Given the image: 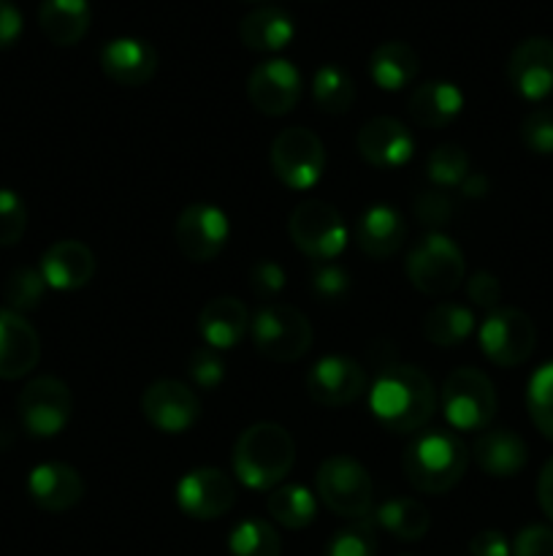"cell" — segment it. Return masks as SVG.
<instances>
[{
	"mask_svg": "<svg viewBox=\"0 0 553 556\" xmlns=\"http://www.w3.org/2000/svg\"><path fill=\"white\" fill-rule=\"evenodd\" d=\"M369 410L388 432L417 434L437 410V391L421 367L396 362L377 372L369 389Z\"/></svg>",
	"mask_w": 553,
	"mask_h": 556,
	"instance_id": "obj_1",
	"label": "cell"
},
{
	"mask_svg": "<svg viewBox=\"0 0 553 556\" xmlns=\"http://www.w3.org/2000/svg\"><path fill=\"white\" fill-rule=\"evenodd\" d=\"M293 465L296 443L280 424H253L233 443V476L247 489L271 492L291 476Z\"/></svg>",
	"mask_w": 553,
	"mask_h": 556,
	"instance_id": "obj_2",
	"label": "cell"
},
{
	"mask_svg": "<svg viewBox=\"0 0 553 556\" xmlns=\"http://www.w3.org/2000/svg\"><path fill=\"white\" fill-rule=\"evenodd\" d=\"M470 448L448 429H428L410 440L401 467L410 486L421 494H445L455 489L470 467Z\"/></svg>",
	"mask_w": 553,
	"mask_h": 556,
	"instance_id": "obj_3",
	"label": "cell"
},
{
	"mask_svg": "<svg viewBox=\"0 0 553 556\" xmlns=\"http://www.w3.org/2000/svg\"><path fill=\"white\" fill-rule=\"evenodd\" d=\"M255 351L276 364H293L304 358L312 348L314 331L307 315L293 304L266 302L249 324Z\"/></svg>",
	"mask_w": 553,
	"mask_h": 556,
	"instance_id": "obj_4",
	"label": "cell"
},
{
	"mask_svg": "<svg viewBox=\"0 0 553 556\" xmlns=\"http://www.w3.org/2000/svg\"><path fill=\"white\" fill-rule=\"evenodd\" d=\"M404 271L415 291L439 299L461 286L466 275V261L453 239L432 231L412 244V250L407 253Z\"/></svg>",
	"mask_w": 553,
	"mask_h": 556,
	"instance_id": "obj_5",
	"label": "cell"
},
{
	"mask_svg": "<svg viewBox=\"0 0 553 556\" xmlns=\"http://www.w3.org/2000/svg\"><path fill=\"white\" fill-rule=\"evenodd\" d=\"M318 497L331 514L342 519H366L374 505V483L366 467L352 456H329L318 467Z\"/></svg>",
	"mask_w": 553,
	"mask_h": 556,
	"instance_id": "obj_6",
	"label": "cell"
},
{
	"mask_svg": "<svg viewBox=\"0 0 553 556\" xmlns=\"http://www.w3.org/2000/svg\"><path fill=\"white\" fill-rule=\"evenodd\" d=\"M442 413L455 432H483L497 416V389L486 372L475 367H461L450 372L442 383Z\"/></svg>",
	"mask_w": 553,
	"mask_h": 556,
	"instance_id": "obj_7",
	"label": "cell"
},
{
	"mask_svg": "<svg viewBox=\"0 0 553 556\" xmlns=\"http://www.w3.org/2000/svg\"><path fill=\"white\" fill-rule=\"evenodd\" d=\"M271 172L285 188L309 190L320 182L325 172V147L318 134L293 125L271 141Z\"/></svg>",
	"mask_w": 553,
	"mask_h": 556,
	"instance_id": "obj_8",
	"label": "cell"
},
{
	"mask_svg": "<svg viewBox=\"0 0 553 556\" xmlns=\"http://www.w3.org/2000/svg\"><path fill=\"white\" fill-rule=\"evenodd\" d=\"M287 233L293 244L301 250L307 258L325 261L336 258L347 248V226L336 206L325 204L320 199H307L291 212L287 220Z\"/></svg>",
	"mask_w": 553,
	"mask_h": 556,
	"instance_id": "obj_9",
	"label": "cell"
},
{
	"mask_svg": "<svg viewBox=\"0 0 553 556\" xmlns=\"http://www.w3.org/2000/svg\"><path fill=\"white\" fill-rule=\"evenodd\" d=\"M537 329L524 309L499 307L480 326V348L488 362L499 367H518L535 353Z\"/></svg>",
	"mask_w": 553,
	"mask_h": 556,
	"instance_id": "obj_10",
	"label": "cell"
},
{
	"mask_svg": "<svg viewBox=\"0 0 553 556\" xmlns=\"http://www.w3.org/2000/svg\"><path fill=\"white\" fill-rule=\"evenodd\" d=\"M20 407L22 427L33 434V438H54L65 429L70 421V410H74V396H70L68 386L57 378H36L20 391Z\"/></svg>",
	"mask_w": 553,
	"mask_h": 556,
	"instance_id": "obj_11",
	"label": "cell"
},
{
	"mask_svg": "<svg viewBox=\"0 0 553 556\" xmlns=\"http://www.w3.org/2000/svg\"><path fill=\"white\" fill-rule=\"evenodd\" d=\"M231 223L220 206L211 204H190L179 212L173 223V239H177L179 253L195 264L215 261L226 250Z\"/></svg>",
	"mask_w": 553,
	"mask_h": 556,
	"instance_id": "obj_12",
	"label": "cell"
},
{
	"mask_svg": "<svg viewBox=\"0 0 553 556\" xmlns=\"http://www.w3.org/2000/svg\"><path fill=\"white\" fill-rule=\"evenodd\" d=\"M247 98L266 117L291 114L301 98V74L291 60H263L249 71Z\"/></svg>",
	"mask_w": 553,
	"mask_h": 556,
	"instance_id": "obj_13",
	"label": "cell"
},
{
	"mask_svg": "<svg viewBox=\"0 0 553 556\" xmlns=\"http://www.w3.org/2000/svg\"><path fill=\"white\" fill-rule=\"evenodd\" d=\"M177 505L195 521L222 519L236 505V486L217 467H198L179 481Z\"/></svg>",
	"mask_w": 553,
	"mask_h": 556,
	"instance_id": "obj_14",
	"label": "cell"
},
{
	"mask_svg": "<svg viewBox=\"0 0 553 556\" xmlns=\"http://www.w3.org/2000/svg\"><path fill=\"white\" fill-rule=\"evenodd\" d=\"M307 394L323 407H347L366 391V369L350 356H323L309 367Z\"/></svg>",
	"mask_w": 553,
	"mask_h": 556,
	"instance_id": "obj_15",
	"label": "cell"
},
{
	"mask_svg": "<svg viewBox=\"0 0 553 556\" xmlns=\"http://www.w3.org/2000/svg\"><path fill=\"white\" fill-rule=\"evenodd\" d=\"M141 413L157 432L182 434L198 421L201 402L182 380H155L141 394Z\"/></svg>",
	"mask_w": 553,
	"mask_h": 556,
	"instance_id": "obj_16",
	"label": "cell"
},
{
	"mask_svg": "<svg viewBox=\"0 0 553 556\" xmlns=\"http://www.w3.org/2000/svg\"><path fill=\"white\" fill-rule=\"evenodd\" d=\"M507 79L526 101H542L548 92H553L551 38L535 36L520 41L507 60Z\"/></svg>",
	"mask_w": 553,
	"mask_h": 556,
	"instance_id": "obj_17",
	"label": "cell"
},
{
	"mask_svg": "<svg viewBox=\"0 0 553 556\" xmlns=\"http://www.w3.org/2000/svg\"><path fill=\"white\" fill-rule=\"evenodd\" d=\"M358 152L374 168H401L415 152V139L396 117H374L358 130Z\"/></svg>",
	"mask_w": 553,
	"mask_h": 556,
	"instance_id": "obj_18",
	"label": "cell"
},
{
	"mask_svg": "<svg viewBox=\"0 0 553 556\" xmlns=\"http://www.w3.org/2000/svg\"><path fill=\"white\" fill-rule=\"evenodd\" d=\"M41 337L14 309H0V380H20L36 369Z\"/></svg>",
	"mask_w": 553,
	"mask_h": 556,
	"instance_id": "obj_19",
	"label": "cell"
},
{
	"mask_svg": "<svg viewBox=\"0 0 553 556\" xmlns=\"http://www.w3.org/2000/svg\"><path fill=\"white\" fill-rule=\"evenodd\" d=\"M27 492L33 503L49 514H63V510L76 508L85 497V481L79 470L65 462H47L38 465L27 478Z\"/></svg>",
	"mask_w": 553,
	"mask_h": 556,
	"instance_id": "obj_20",
	"label": "cell"
},
{
	"mask_svg": "<svg viewBox=\"0 0 553 556\" xmlns=\"http://www.w3.org/2000/svg\"><path fill=\"white\" fill-rule=\"evenodd\" d=\"M41 275L54 291H79L95 277V255L79 239H60L43 253Z\"/></svg>",
	"mask_w": 553,
	"mask_h": 556,
	"instance_id": "obj_21",
	"label": "cell"
},
{
	"mask_svg": "<svg viewBox=\"0 0 553 556\" xmlns=\"http://www.w3.org/2000/svg\"><path fill=\"white\" fill-rule=\"evenodd\" d=\"M356 242L369 258H394L407 242V220L396 206L374 204L358 217Z\"/></svg>",
	"mask_w": 553,
	"mask_h": 556,
	"instance_id": "obj_22",
	"label": "cell"
},
{
	"mask_svg": "<svg viewBox=\"0 0 553 556\" xmlns=\"http://www.w3.org/2000/svg\"><path fill=\"white\" fill-rule=\"evenodd\" d=\"M253 315L247 304L236 296H217L198 313V331L204 345L215 351H231L247 337Z\"/></svg>",
	"mask_w": 553,
	"mask_h": 556,
	"instance_id": "obj_23",
	"label": "cell"
},
{
	"mask_svg": "<svg viewBox=\"0 0 553 556\" xmlns=\"http://www.w3.org/2000/svg\"><path fill=\"white\" fill-rule=\"evenodd\" d=\"M101 68L117 85L141 87L157 74V52L141 38H112L101 49Z\"/></svg>",
	"mask_w": 553,
	"mask_h": 556,
	"instance_id": "obj_24",
	"label": "cell"
},
{
	"mask_svg": "<svg viewBox=\"0 0 553 556\" xmlns=\"http://www.w3.org/2000/svg\"><path fill=\"white\" fill-rule=\"evenodd\" d=\"M470 456L486 476L515 478L529 462V448L510 429H483L472 443Z\"/></svg>",
	"mask_w": 553,
	"mask_h": 556,
	"instance_id": "obj_25",
	"label": "cell"
},
{
	"mask_svg": "<svg viewBox=\"0 0 553 556\" xmlns=\"http://www.w3.org/2000/svg\"><path fill=\"white\" fill-rule=\"evenodd\" d=\"M461 109H464V96H461V90L453 81L442 79H434L415 87L410 101H407V112H410L412 123L432 130H442L448 128L450 123H455Z\"/></svg>",
	"mask_w": 553,
	"mask_h": 556,
	"instance_id": "obj_26",
	"label": "cell"
},
{
	"mask_svg": "<svg viewBox=\"0 0 553 556\" xmlns=\"http://www.w3.org/2000/svg\"><path fill=\"white\" fill-rule=\"evenodd\" d=\"M293 33H296V25H293L291 14L274 9V5L249 11L239 22V38L253 52H280L293 41Z\"/></svg>",
	"mask_w": 553,
	"mask_h": 556,
	"instance_id": "obj_27",
	"label": "cell"
},
{
	"mask_svg": "<svg viewBox=\"0 0 553 556\" xmlns=\"http://www.w3.org/2000/svg\"><path fill=\"white\" fill-rule=\"evenodd\" d=\"M38 25L52 43L74 47L90 30V3L87 0H43L38 9Z\"/></svg>",
	"mask_w": 553,
	"mask_h": 556,
	"instance_id": "obj_28",
	"label": "cell"
},
{
	"mask_svg": "<svg viewBox=\"0 0 553 556\" xmlns=\"http://www.w3.org/2000/svg\"><path fill=\"white\" fill-rule=\"evenodd\" d=\"M421 71L415 49L404 41H385L369 58V74L380 90L399 92L410 85Z\"/></svg>",
	"mask_w": 553,
	"mask_h": 556,
	"instance_id": "obj_29",
	"label": "cell"
},
{
	"mask_svg": "<svg viewBox=\"0 0 553 556\" xmlns=\"http://www.w3.org/2000/svg\"><path fill=\"white\" fill-rule=\"evenodd\" d=\"M374 525L401 543H417L432 530V514L412 497H394L374 510Z\"/></svg>",
	"mask_w": 553,
	"mask_h": 556,
	"instance_id": "obj_30",
	"label": "cell"
},
{
	"mask_svg": "<svg viewBox=\"0 0 553 556\" xmlns=\"http://www.w3.org/2000/svg\"><path fill=\"white\" fill-rule=\"evenodd\" d=\"M475 331V313L464 304L439 302L423 318V334L437 348H459Z\"/></svg>",
	"mask_w": 553,
	"mask_h": 556,
	"instance_id": "obj_31",
	"label": "cell"
},
{
	"mask_svg": "<svg viewBox=\"0 0 553 556\" xmlns=\"http://www.w3.org/2000/svg\"><path fill=\"white\" fill-rule=\"evenodd\" d=\"M266 510L285 530H304L318 516V497L301 483H280L266 497Z\"/></svg>",
	"mask_w": 553,
	"mask_h": 556,
	"instance_id": "obj_32",
	"label": "cell"
},
{
	"mask_svg": "<svg viewBox=\"0 0 553 556\" xmlns=\"http://www.w3.org/2000/svg\"><path fill=\"white\" fill-rule=\"evenodd\" d=\"M312 98L320 112L336 117V114L350 112V106L356 103V81L339 65H323L314 71Z\"/></svg>",
	"mask_w": 553,
	"mask_h": 556,
	"instance_id": "obj_33",
	"label": "cell"
},
{
	"mask_svg": "<svg viewBox=\"0 0 553 556\" xmlns=\"http://www.w3.org/2000/svg\"><path fill=\"white\" fill-rule=\"evenodd\" d=\"M228 552L231 556H282L280 532L263 519H244L231 530Z\"/></svg>",
	"mask_w": 553,
	"mask_h": 556,
	"instance_id": "obj_34",
	"label": "cell"
},
{
	"mask_svg": "<svg viewBox=\"0 0 553 556\" xmlns=\"http://www.w3.org/2000/svg\"><path fill=\"white\" fill-rule=\"evenodd\" d=\"M325 556H377V525L372 516L350 521L334 532L325 546Z\"/></svg>",
	"mask_w": 553,
	"mask_h": 556,
	"instance_id": "obj_35",
	"label": "cell"
},
{
	"mask_svg": "<svg viewBox=\"0 0 553 556\" xmlns=\"http://www.w3.org/2000/svg\"><path fill=\"white\" fill-rule=\"evenodd\" d=\"M526 407H529L531 424L553 440V362L542 364L529 380V391H526Z\"/></svg>",
	"mask_w": 553,
	"mask_h": 556,
	"instance_id": "obj_36",
	"label": "cell"
},
{
	"mask_svg": "<svg viewBox=\"0 0 553 556\" xmlns=\"http://www.w3.org/2000/svg\"><path fill=\"white\" fill-rule=\"evenodd\" d=\"M470 155L459 144H439L426 161V174L437 188H459L470 174Z\"/></svg>",
	"mask_w": 553,
	"mask_h": 556,
	"instance_id": "obj_37",
	"label": "cell"
},
{
	"mask_svg": "<svg viewBox=\"0 0 553 556\" xmlns=\"http://www.w3.org/2000/svg\"><path fill=\"white\" fill-rule=\"evenodd\" d=\"M47 280H43L41 269H30V266H20V269L11 271L9 282H5V302L9 309L14 313H30L38 304L43 302V293H47Z\"/></svg>",
	"mask_w": 553,
	"mask_h": 556,
	"instance_id": "obj_38",
	"label": "cell"
},
{
	"mask_svg": "<svg viewBox=\"0 0 553 556\" xmlns=\"http://www.w3.org/2000/svg\"><path fill=\"white\" fill-rule=\"evenodd\" d=\"M188 375L198 389L215 391L226 380V362H222L220 351L209 345H198L188 358Z\"/></svg>",
	"mask_w": 553,
	"mask_h": 556,
	"instance_id": "obj_39",
	"label": "cell"
},
{
	"mask_svg": "<svg viewBox=\"0 0 553 556\" xmlns=\"http://www.w3.org/2000/svg\"><path fill=\"white\" fill-rule=\"evenodd\" d=\"M412 210H415L417 223H423L426 228H442L453 220L455 201L448 190L432 188V190H423V193H417Z\"/></svg>",
	"mask_w": 553,
	"mask_h": 556,
	"instance_id": "obj_40",
	"label": "cell"
},
{
	"mask_svg": "<svg viewBox=\"0 0 553 556\" xmlns=\"http://www.w3.org/2000/svg\"><path fill=\"white\" fill-rule=\"evenodd\" d=\"M27 206L14 190L0 188V244L11 248L25 237Z\"/></svg>",
	"mask_w": 553,
	"mask_h": 556,
	"instance_id": "obj_41",
	"label": "cell"
},
{
	"mask_svg": "<svg viewBox=\"0 0 553 556\" xmlns=\"http://www.w3.org/2000/svg\"><path fill=\"white\" fill-rule=\"evenodd\" d=\"M520 141L535 155H553V109L540 106L520 123Z\"/></svg>",
	"mask_w": 553,
	"mask_h": 556,
	"instance_id": "obj_42",
	"label": "cell"
},
{
	"mask_svg": "<svg viewBox=\"0 0 553 556\" xmlns=\"http://www.w3.org/2000/svg\"><path fill=\"white\" fill-rule=\"evenodd\" d=\"M309 286H312V293L320 302L336 304L342 302V299H347V293H350V275H347L342 266L320 264L318 269L312 271Z\"/></svg>",
	"mask_w": 553,
	"mask_h": 556,
	"instance_id": "obj_43",
	"label": "cell"
},
{
	"mask_svg": "<svg viewBox=\"0 0 553 556\" xmlns=\"http://www.w3.org/2000/svg\"><path fill=\"white\" fill-rule=\"evenodd\" d=\"M285 269H282L280 264H274V261H258V264L253 266V271H249L253 291L263 299V304L285 291Z\"/></svg>",
	"mask_w": 553,
	"mask_h": 556,
	"instance_id": "obj_44",
	"label": "cell"
},
{
	"mask_svg": "<svg viewBox=\"0 0 553 556\" xmlns=\"http://www.w3.org/2000/svg\"><path fill=\"white\" fill-rule=\"evenodd\" d=\"M466 296H470L475 307L493 313V309H499V302H502V286H499L497 275L480 269L466 280Z\"/></svg>",
	"mask_w": 553,
	"mask_h": 556,
	"instance_id": "obj_45",
	"label": "cell"
},
{
	"mask_svg": "<svg viewBox=\"0 0 553 556\" xmlns=\"http://www.w3.org/2000/svg\"><path fill=\"white\" fill-rule=\"evenodd\" d=\"M515 556H553V530L542 525L524 527L515 535L513 543Z\"/></svg>",
	"mask_w": 553,
	"mask_h": 556,
	"instance_id": "obj_46",
	"label": "cell"
},
{
	"mask_svg": "<svg viewBox=\"0 0 553 556\" xmlns=\"http://www.w3.org/2000/svg\"><path fill=\"white\" fill-rule=\"evenodd\" d=\"M472 556H510L507 538L499 530H483L470 541Z\"/></svg>",
	"mask_w": 553,
	"mask_h": 556,
	"instance_id": "obj_47",
	"label": "cell"
},
{
	"mask_svg": "<svg viewBox=\"0 0 553 556\" xmlns=\"http://www.w3.org/2000/svg\"><path fill=\"white\" fill-rule=\"evenodd\" d=\"M22 33V14L11 0H0V49L11 47Z\"/></svg>",
	"mask_w": 553,
	"mask_h": 556,
	"instance_id": "obj_48",
	"label": "cell"
},
{
	"mask_svg": "<svg viewBox=\"0 0 553 556\" xmlns=\"http://www.w3.org/2000/svg\"><path fill=\"white\" fill-rule=\"evenodd\" d=\"M537 500H540L542 514L553 521V456L548 459V465L542 467L540 472V481H537Z\"/></svg>",
	"mask_w": 553,
	"mask_h": 556,
	"instance_id": "obj_49",
	"label": "cell"
},
{
	"mask_svg": "<svg viewBox=\"0 0 553 556\" xmlns=\"http://www.w3.org/2000/svg\"><path fill=\"white\" fill-rule=\"evenodd\" d=\"M459 188H461V193L466 195V199H483V195L488 193V177H486V174H480V172H470V174H466L464 182L459 185Z\"/></svg>",
	"mask_w": 553,
	"mask_h": 556,
	"instance_id": "obj_50",
	"label": "cell"
}]
</instances>
